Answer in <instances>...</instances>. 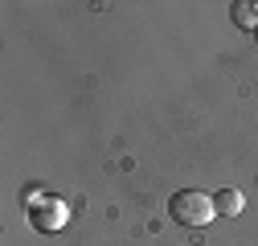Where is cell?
I'll return each instance as SVG.
<instances>
[{
    "mask_svg": "<svg viewBox=\"0 0 258 246\" xmlns=\"http://www.w3.org/2000/svg\"><path fill=\"white\" fill-rule=\"evenodd\" d=\"M168 213H172V222L184 226V230H205V226L217 218V205H213V193L180 189V193L168 201Z\"/></svg>",
    "mask_w": 258,
    "mask_h": 246,
    "instance_id": "obj_1",
    "label": "cell"
},
{
    "mask_svg": "<svg viewBox=\"0 0 258 246\" xmlns=\"http://www.w3.org/2000/svg\"><path fill=\"white\" fill-rule=\"evenodd\" d=\"M70 222V205L61 201V197H41L37 205H29V226H33L37 234H57V230H66Z\"/></svg>",
    "mask_w": 258,
    "mask_h": 246,
    "instance_id": "obj_2",
    "label": "cell"
},
{
    "mask_svg": "<svg viewBox=\"0 0 258 246\" xmlns=\"http://www.w3.org/2000/svg\"><path fill=\"white\" fill-rule=\"evenodd\" d=\"M213 205H217L221 218H238V213L246 209V197L238 189H221V193H213Z\"/></svg>",
    "mask_w": 258,
    "mask_h": 246,
    "instance_id": "obj_3",
    "label": "cell"
},
{
    "mask_svg": "<svg viewBox=\"0 0 258 246\" xmlns=\"http://www.w3.org/2000/svg\"><path fill=\"white\" fill-rule=\"evenodd\" d=\"M230 17H234L238 29H246V33H254V29H258V9L250 5V0H234V5H230Z\"/></svg>",
    "mask_w": 258,
    "mask_h": 246,
    "instance_id": "obj_4",
    "label": "cell"
},
{
    "mask_svg": "<svg viewBox=\"0 0 258 246\" xmlns=\"http://www.w3.org/2000/svg\"><path fill=\"white\" fill-rule=\"evenodd\" d=\"M41 197H45V193L37 189V184H29V189H21V201H25V209H29V205H37Z\"/></svg>",
    "mask_w": 258,
    "mask_h": 246,
    "instance_id": "obj_5",
    "label": "cell"
},
{
    "mask_svg": "<svg viewBox=\"0 0 258 246\" xmlns=\"http://www.w3.org/2000/svg\"><path fill=\"white\" fill-rule=\"evenodd\" d=\"M254 41H258V29H254Z\"/></svg>",
    "mask_w": 258,
    "mask_h": 246,
    "instance_id": "obj_6",
    "label": "cell"
}]
</instances>
